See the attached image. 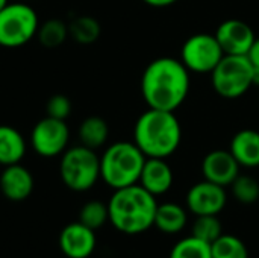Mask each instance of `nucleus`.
Returning <instances> with one entry per match:
<instances>
[{"label":"nucleus","mask_w":259,"mask_h":258,"mask_svg":"<svg viewBox=\"0 0 259 258\" xmlns=\"http://www.w3.org/2000/svg\"><path fill=\"white\" fill-rule=\"evenodd\" d=\"M190 70L181 59L162 56L152 61L141 76V94L149 108L176 111L190 93Z\"/></svg>","instance_id":"1"},{"label":"nucleus","mask_w":259,"mask_h":258,"mask_svg":"<svg viewBox=\"0 0 259 258\" xmlns=\"http://www.w3.org/2000/svg\"><path fill=\"white\" fill-rule=\"evenodd\" d=\"M156 207V196L140 184L123 187L114 190L108 202L109 222L123 234H141L153 227Z\"/></svg>","instance_id":"2"},{"label":"nucleus","mask_w":259,"mask_h":258,"mask_svg":"<svg viewBox=\"0 0 259 258\" xmlns=\"http://www.w3.org/2000/svg\"><path fill=\"white\" fill-rule=\"evenodd\" d=\"M182 128L173 111L149 108L134 126V143L147 158H168L181 144Z\"/></svg>","instance_id":"3"},{"label":"nucleus","mask_w":259,"mask_h":258,"mask_svg":"<svg viewBox=\"0 0 259 258\" xmlns=\"http://www.w3.org/2000/svg\"><path fill=\"white\" fill-rule=\"evenodd\" d=\"M146 155L134 141H117L100 157V179L114 190L138 184Z\"/></svg>","instance_id":"4"},{"label":"nucleus","mask_w":259,"mask_h":258,"mask_svg":"<svg viewBox=\"0 0 259 258\" xmlns=\"http://www.w3.org/2000/svg\"><path fill=\"white\" fill-rule=\"evenodd\" d=\"M59 175L67 189L87 192L100 179V157L83 144L68 148L61 155Z\"/></svg>","instance_id":"5"},{"label":"nucleus","mask_w":259,"mask_h":258,"mask_svg":"<svg viewBox=\"0 0 259 258\" xmlns=\"http://www.w3.org/2000/svg\"><path fill=\"white\" fill-rule=\"evenodd\" d=\"M38 27V14L29 3L11 2L0 11V46L21 47L35 38Z\"/></svg>","instance_id":"6"},{"label":"nucleus","mask_w":259,"mask_h":258,"mask_svg":"<svg viewBox=\"0 0 259 258\" xmlns=\"http://www.w3.org/2000/svg\"><path fill=\"white\" fill-rule=\"evenodd\" d=\"M253 65L246 55H225L211 71L214 91L223 99H238L253 85Z\"/></svg>","instance_id":"7"},{"label":"nucleus","mask_w":259,"mask_h":258,"mask_svg":"<svg viewBox=\"0 0 259 258\" xmlns=\"http://www.w3.org/2000/svg\"><path fill=\"white\" fill-rule=\"evenodd\" d=\"M225 56L215 35L196 33L190 36L181 50V61L190 73H209Z\"/></svg>","instance_id":"8"},{"label":"nucleus","mask_w":259,"mask_h":258,"mask_svg":"<svg viewBox=\"0 0 259 258\" xmlns=\"http://www.w3.org/2000/svg\"><path fill=\"white\" fill-rule=\"evenodd\" d=\"M70 141V129L65 120L46 116L35 123L30 132L32 149L44 158H55L67 151Z\"/></svg>","instance_id":"9"},{"label":"nucleus","mask_w":259,"mask_h":258,"mask_svg":"<svg viewBox=\"0 0 259 258\" xmlns=\"http://www.w3.org/2000/svg\"><path fill=\"white\" fill-rule=\"evenodd\" d=\"M185 202L194 216H219L228 204V193L225 187L203 179L188 190Z\"/></svg>","instance_id":"10"},{"label":"nucleus","mask_w":259,"mask_h":258,"mask_svg":"<svg viewBox=\"0 0 259 258\" xmlns=\"http://www.w3.org/2000/svg\"><path fill=\"white\" fill-rule=\"evenodd\" d=\"M214 35L225 55H246L247 56L256 38L250 24L238 18H229L220 23Z\"/></svg>","instance_id":"11"},{"label":"nucleus","mask_w":259,"mask_h":258,"mask_svg":"<svg viewBox=\"0 0 259 258\" xmlns=\"http://www.w3.org/2000/svg\"><path fill=\"white\" fill-rule=\"evenodd\" d=\"M241 166L234 158L231 151L215 149L206 154L202 161L203 178L209 182H214L222 187H229L235 178L240 175Z\"/></svg>","instance_id":"12"},{"label":"nucleus","mask_w":259,"mask_h":258,"mask_svg":"<svg viewBox=\"0 0 259 258\" xmlns=\"http://www.w3.org/2000/svg\"><path fill=\"white\" fill-rule=\"evenodd\" d=\"M97 245L96 231L79 220L68 224L59 234V248L68 258H88Z\"/></svg>","instance_id":"13"},{"label":"nucleus","mask_w":259,"mask_h":258,"mask_svg":"<svg viewBox=\"0 0 259 258\" xmlns=\"http://www.w3.org/2000/svg\"><path fill=\"white\" fill-rule=\"evenodd\" d=\"M0 190L3 196L12 202H21L27 199L33 190V176L20 163L5 166L0 175Z\"/></svg>","instance_id":"14"},{"label":"nucleus","mask_w":259,"mask_h":258,"mask_svg":"<svg viewBox=\"0 0 259 258\" xmlns=\"http://www.w3.org/2000/svg\"><path fill=\"white\" fill-rule=\"evenodd\" d=\"M175 181L173 170L164 158H146L138 184L153 196L165 195Z\"/></svg>","instance_id":"15"},{"label":"nucleus","mask_w":259,"mask_h":258,"mask_svg":"<svg viewBox=\"0 0 259 258\" xmlns=\"http://www.w3.org/2000/svg\"><path fill=\"white\" fill-rule=\"evenodd\" d=\"M229 151L241 167H259V132L255 129L238 131L231 140Z\"/></svg>","instance_id":"16"},{"label":"nucleus","mask_w":259,"mask_h":258,"mask_svg":"<svg viewBox=\"0 0 259 258\" xmlns=\"http://www.w3.org/2000/svg\"><path fill=\"white\" fill-rule=\"evenodd\" d=\"M27 151L24 137L9 125H0V164L11 166L20 163Z\"/></svg>","instance_id":"17"},{"label":"nucleus","mask_w":259,"mask_h":258,"mask_svg":"<svg viewBox=\"0 0 259 258\" xmlns=\"http://www.w3.org/2000/svg\"><path fill=\"white\" fill-rule=\"evenodd\" d=\"M188 222L187 210L175 202L158 204L153 227L164 234H178L185 230Z\"/></svg>","instance_id":"18"},{"label":"nucleus","mask_w":259,"mask_h":258,"mask_svg":"<svg viewBox=\"0 0 259 258\" xmlns=\"http://www.w3.org/2000/svg\"><path fill=\"white\" fill-rule=\"evenodd\" d=\"M77 135H79L80 144L93 151H97L99 148L106 144L108 137H109V126L102 117L91 116V117H87L80 123Z\"/></svg>","instance_id":"19"},{"label":"nucleus","mask_w":259,"mask_h":258,"mask_svg":"<svg viewBox=\"0 0 259 258\" xmlns=\"http://www.w3.org/2000/svg\"><path fill=\"white\" fill-rule=\"evenodd\" d=\"M100 24L90 15L76 17L68 24V35L79 44H93L100 36Z\"/></svg>","instance_id":"20"},{"label":"nucleus","mask_w":259,"mask_h":258,"mask_svg":"<svg viewBox=\"0 0 259 258\" xmlns=\"http://www.w3.org/2000/svg\"><path fill=\"white\" fill-rule=\"evenodd\" d=\"M212 258H249V249L246 243L234 234H222L211 243Z\"/></svg>","instance_id":"21"},{"label":"nucleus","mask_w":259,"mask_h":258,"mask_svg":"<svg viewBox=\"0 0 259 258\" xmlns=\"http://www.w3.org/2000/svg\"><path fill=\"white\" fill-rule=\"evenodd\" d=\"M36 36L44 47H49V49L58 47L68 36V24H65L62 20L50 18L44 21L42 24H39Z\"/></svg>","instance_id":"22"},{"label":"nucleus","mask_w":259,"mask_h":258,"mask_svg":"<svg viewBox=\"0 0 259 258\" xmlns=\"http://www.w3.org/2000/svg\"><path fill=\"white\" fill-rule=\"evenodd\" d=\"M168 258H212L211 245L194 236H190L179 240L171 248Z\"/></svg>","instance_id":"23"},{"label":"nucleus","mask_w":259,"mask_h":258,"mask_svg":"<svg viewBox=\"0 0 259 258\" xmlns=\"http://www.w3.org/2000/svg\"><path fill=\"white\" fill-rule=\"evenodd\" d=\"M79 222L94 231L100 230L106 222H109L108 204H105L102 201L87 202L79 211Z\"/></svg>","instance_id":"24"},{"label":"nucleus","mask_w":259,"mask_h":258,"mask_svg":"<svg viewBox=\"0 0 259 258\" xmlns=\"http://www.w3.org/2000/svg\"><path fill=\"white\" fill-rule=\"evenodd\" d=\"M234 198L243 205H252L259 201V182L249 175H238L229 186Z\"/></svg>","instance_id":"25"},{"label":"nucleus","mask_w":259,"mask_h":258,"mask_svg":"<svg viewBox=\"0 0 259 258\" xmlns=\"http://www.w3.org/2000/svg\"><path fill=\"white\" fill-rule=\"evenodd\" d=\"M223 234V227L219 216H196V220L191 228V236L212 243Z\"/></svg>","instance_id":"26"},{"label":"nucleus","mask_w":259,"mask_h":258,"mask_svg":"<svg viewBox=\"0 0 259 258\" xmlns=\"http://www.w3.org/2000/svg\"><path fill=\"white\" fill-rule=\"evenodd\" d=\"M46 113H47L49 117L65 120L70 116V113H71V102L64 94H55V96H52L47 100Z\"/></svg>","instance_id":"27"},{"label":"nucleus","mask_w":259,"mask_h":258,"mask_svg":"<svg viewBox=\"0 0 259 258\" xmlns=\"http://www.w3.org/2000/svg\"><path fill=\"white\" fill-rule=\"evenodd\" d=\"M247 58H249V61L252 62L253 67H259V36L255 38V41H253L249 53H247Z\"/></svg>","instance_id":"28"},{"label":"nucleus","mask_w":259,"mask_h":258,"mask_svg":"<svg viewBox=\"0 0 259 258\" xmlns=\"http://www.w3.org/2000/svg\"><path fill=\"white\" fill-rule=\"evenodd\" d=\"M146 5L152 6V8H167V6H171L175 5L176 2L179 0H143Z\"/></svg>","instance_id":"29"},{"label":"nucleus","mask_w":259,"mask_h":258,"mask_svg":"<svg viewBox=\"0 0 259 258\" xmlns=\"http://www.w3.org/2000/svg\"><path fill=\"white\" fill-rule=\"evenodd\" d=\"M253 85L259 87V67H253V76H252Z\"/></svg>","instance_id":"30"},{"label":"nucleus","mask_w":259,"mask_h":258,"mask_svg":"<svg viewBox=\"0 0 259 258\" xmlns=\"http://www.w3.org/2000/svg\"><path fill=\"white\" fill-rule=\"evenodd\" d=\"M8 3H9V0H0V11H2Z\"/></svg>","instance_id":"31"}]
</instances>
